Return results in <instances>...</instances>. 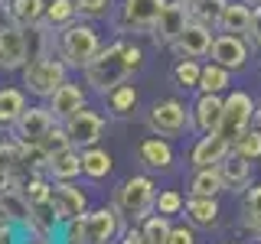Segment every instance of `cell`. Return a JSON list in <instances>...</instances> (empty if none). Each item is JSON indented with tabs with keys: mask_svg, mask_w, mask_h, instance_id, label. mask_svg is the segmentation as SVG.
Wrapping results in <instances>:
<instances>
[{
	"mask_svg": "<svg viewBox=\"0 0 261 244\" xmlns=\"http://www.w3.org/2000/svg\"><path fill=\"white\" fill-rule=\"evenodd\" d=\"M141 59H144V55H141L137 46L111 43L108 49H101V52L85 65V81L95 88L98 95H108L118 85H124V81L141 69Z\"/></svg>",
	"mask_w": 261,
	"mask_h": 244,
	"instance_id": "1",
	"label": "cell"
},
{
	"mask_svg": "<svg viewBox=\"0 0 261 244\" xmlns=\"http://www.w3.org/2000/svg\"><path fill=\"white\" fill-rule=\"evenodd\" d=\"M101 52V39H98L95 26L88 23H75L72 20L69 26H62L59 33V59L72 69H85L95 55Z\"/></svg>",
	"mask_w": 261,
	"mask_h": 244,
	"instance_id": "2",
	"label": "cell"
},
{
	"mask_svg": "<svg viewBox=\"0 0 261 244\" xmlns=\"http://www.w3.org/2000/svg\"><path fill=\"white\" fill-rule=\"evenodd\" d=\"M114 205H118V211L124 218H130V222H144V218L150 215V208L157 205V186H153V179L150 176L127 179L118 189V195H114Z\"/></svg>",
	"mask_w": 261,
	"mask_h": 244,
	"instance_id": "3",
	"label": "cell"
},
{
	"mask_svg": "<svg viewBox=\"0 0 261 244\" xmlns=\"http://www.w3.org/2000/svg\"><path fill=\"white\" fill-rule=\"evenodd\" d=\"M62 81H65V62L56 59V55L30 59L23 65V85H27L36 98H53Z\"/></svg>",
	"mask_w": 261,
	"mask_h": 244,
	"instance_id": "4",
	"label": "cell"
},
{
	"mask_svg": "<svg viewBox=\"0 0 261 244\" xmlns=\"http://www.w3.org/2000/svg\"><path fill=\"white\" fill-rule=\"evenodd\" d=\"M255 108L258 104L251 101L248 92H232L225 98V108H222V124H219V134L225 137V140H239L245 130H251L255 124Z\"/></svg>",
	"mask_w": 261,
	"mask_h": 244,
	"instance_id": "5",
	"label": "cell"
},
{
	"mask_svg": "<svg viewBox=\"0 0 261 244\" xmlns=\"http://www.w3.org/2000/svg\"><path fill=\"white\" fill-rule=\"evenodd\" d=\"M147 124H150V130L160 134V137H179L193 124V111H186V104L176 101V98H163V101H157L150 108Z\"/></svg>",
	"mask_w": 261,
	"mask_h": 244,
	"instance_id": "6",
	"label": "cell"
},
{
	"mask_svg": "<svg viewBox=\"0 0 261 244\" xmlns=\"http://www.w3.org/2000/svg\"><path fill=\"white\" fill-rule=\"evenodd\" d=\"M79 228H82V244H108V241H114L118 231H121L118 205H114V208L85 211V215L79 218Z\"/></svg>",
	"mask_w": 261,
	"mask_h": 244,
	"instance_id": "7",
	"label": "cell"
},
{
	"mask_svg": "<svg viewBox=\"0 0 261 244\" xmlns=\"http://www.w3.org/2000/svg\"><path fill=\"white\" fill-rule=\"evenodd\" d=\"M167 0H121L118 29L124 33H150Z\"/></svg>",
	"mask_w": 261,
	"mask_h": 244,
	"instance_id": "8",
	"label": "cell"
},
{
	"mask_svg": "<svg viewBox=\"0 0 261 244\" xmlns=\"http://www.w3.org/2000/svg\"><path fill=\"white\" fill-rule=\"evenodd\" d=\"M186 26H190L186 0H167V7L160 10L157 23H153V29H150V36H153V43H157V46H173Z\"/></svg>",
	"mask_w": 261,
	"mask_h": 244,
	"instance_id": "9",
	"label": "cell"
},
{
	"mask_svg": "<svg viewBox=\"0 0 261 244\" xmlns=\"http://www.w3.org/2000/svg\"><path fill=\"white\" fill-rule=\"evenodd\" d=\"M27 62H30L27 29L16 26V23H4L0 26V69L13 72V69H23Z\"/></svg>",
	"mask_w": 261,
	"mask_h": 244,
	"instance_id": "10",
	"label": "cell"
},
{
	"mask_svg": "<svg viewBox=\"0 0 261 244\" xmlns=\"http://www.w3.org/2000/svg\"><path fill=\"white\" fill-rule=\"evenodd\" d=\"M56 124V117H53V111L49 108H27L16 117V124H13V134H16V143H43V137L53 130Z\"/></svg>",
	"mask_w": 261,
	"mask_h": 244,
	"instance_id": "11",
	"label": "cell"
},
{
	"mask_svg": "<svg viewBox=\"0 0 261 244\" xmlns=\"http://www.w3.org/2000/svg\"><path fill=\"white\" fill-rule=\"evenodd\" d=\"M248 52H251L248 39H245V36H235V33H219V36L212 39V49H209L212 62L225 65L228 72H232V69H242V65L248 62Z\"/></svg>",
	"mask_w": 261,
	"mask_h": 244,
	"instance_id": "12",
	"label": "cell"
},
{
	"mask_svg": "<svg viewBox=\"0 0 261 244\" xmlns=\"http://www.w3.org/2000/svg\"><path fill=\"white\" fill-rule=\"evenodd\" d=\"M65 130H69V137H72V146H95L98 140H101V130H105V117L101 114H95V111H88V108H82L79 114H72L69 120H62Z\"/></svg>",
	"mask_w": 261,
	"mask_h": 244,
	"instance_id": "13",
	"label": "cell"
},
{
	"mask_svg": "<svg viewBox=\"0 0 261 244\" xmlns=\"http://www.w3.org/2000/svg\"><path fill=\"white\" fill-rule=\"evenodd\" d=\"M53 208H56V215H59L62 225L75 222V218H82L88 211L85 192H82L79 186H72V182H56L53 186Z\"/></svg>",
	"mask_w": 261,
	"mask_h": 244,
	"instance_id": "14",
	"label": "cell"
},
{
	"mask_svg": "<svg viewBox=\"0 0 261 244\" xmlns=\"http://www.w3.org/2000/svg\"><path fill=\"white\" fill-rule=\"evenodd\" d=\"M0 222H10L20 228H33V205L27 199L23 189H13V186H4L0 189Z\"/></svg>",
	"mask_w": 261,
	"mask_h": 244,
	"instance_id": "15",
	"label": "cell"
},
{
	"mask_svg": "<svg viewBox=\"0 0 261 244\" xmlns=\"http://www.w3.org/2000/svg\"><path fill=\"white\" fill-rule=\"evenodd\" d=\"M228 153H232V140H225L219 130H212V134L199 137V143L193 146L190 160H193L196 169H206V166H219V163H222Z\"/></svg>",
	"mask_w": 261,
	"mask_h": 244,
	"instance_id": "16",
	"label": "cell"
},
{
	"mask_svg": "<svg viewBox=\"0 0 261 244\" xmlns=\"http://www.w3.org/2000/svg\"><path fill=\"white\" fill-rule=\"evenodd\" d=\"M170 49H173L179 59H199V55H209V49H212V29L209 26H199V23L190 20V26L179 33V39Z\"/></svg>",
	"mask_w": 261,
	"mask_h": 244,
	"instance_id": "17",
	"label": "cell"
},
{
	"mask_svg": "<svg viewBox=\"0 0 261 244\" xmlns=\"http://www.w3.org/2000/svg\"><path fill=\"white\" fill-rule=\"evenodd\" d=\"M85 108V92H82L79 85H72V81H62L59 88H56V95L49 98V111H53L56 120H69L72 114H79Z\"/></svg>",
	"mask_w": 261,
	"mask_h": 244,
	"instance_id": "18",
	"label": "cell"
},
{
	"mask_svg": "<svg viewBox=\"0 0 261 244\" xmlns=\"http://www.w3.org/2000/svg\"><path fill=\"white\" fill-rule=\"evenodd\" d=\"M219 173H222V179H225V189L242 192V189L251 186V160L232 150L222 163H219Z\"/></svg>",
	"mask_w": 261,
	"mask_h": 244,
	"instance_id": "19",
	"label": "cell"
},
{
	"mask_svg": "<svg viewBox=\"0 0 261 244\" xmlns=\"http://www.w3.org/2000/svg\"><path fill=\"white\" fill-rule=\"evenodd\" d=\"M222 108L225 101L219 95H199V101H196L193 108V124L202 130V134H212V130H219V124H222Z\"/></svg>",
	"mask_w": 261,
	"mask_h": 244,
	"instance_id": "20",
	"label": "cell"
},
{
	"mask_svg": "<svg viewBox=\"0 0 261 244\" xmlns=\"http://www.w3.org/2000/svg\"><path fill=\"white\" fill-rule=\"evenodd\" d=\"M251 20H255V7H251L248 0H228L219 29H222V33H235V36H245V33L251 29Z\"/></svg>",
	"mask_w": 261,
	"mask_h": 244,
	"instance_id": "21",
	"label": "cell"
},
{
	"mask_svg": "<svg viewBox=\"0 0 261 244\" xmlns=\"http://www.w3.org/2000/svg\"><path fill=\"white\" fill-rule=\"evenodd\" d=\"M137 157H141V163H144V166H150V169H170V166H173V146L157 134V137L141 140Z\"/></svg>",
	"mask_w": 261,
	"mask_h": 244,
	"instance_id": "22",
	"label": "cell"
},
{
	"mask_svg": "<svg viewBox=\"0 0 261 244\" xmlns=\"http://www.w3.org/2000/svg\"><path fill=\"white\" fill-rule=\"evenodd\" d=\"M49 176L56 179V182H72L75 176H82V153H75L69 146V150H59L49 157Z\"/></svg>",
	"mask_w": 261,
	"mask_h": 244,
	"instance_id": "23",
	"label": "cell"
},
{
	"mask_svg": "<svg viewBox=\"0 0 261 244\" xmlns=\"http://www.w3.org/2000/svg\"><path fill=\"white\" fill-rule=\"evenodd\" d=\"M225 4H228V0H186V10H190L193 23L209 26V29H219L222 13H225Z\"/></svg>",
	"mask_w": 261,
	"mask_h": 244,
	"instance_id": "24",
	"label": "cell"
},
{
	"mask_svg": "<svg viewBox=\"0 0 261 244\" xmlns=\"http://www.w3.org/2000/svg\"><path fill=\"white\" fill-rule=\"evenodd\" d=\"M183 208H186V218L199 228H212L219 222V202L209 199V195H190L183 202Z\"/></svg>",
	"mask_w": 261,
	"mask_h": 244,
	"instance_id": "25",
	"label": "cell"
},
{
	"mask_svg": "<svg viewBox=\"0 0 261 244\" xmlns=\"http://www.w3.org/2000/svg\"><path fill=\"white\" fill-rule=\"evenodd\" d=\"M7 16L16 26H33L46 16V0H7Z\"/></svg>",
	"mask_w": 261,
	"mask_h": 244,
	"instance_id": "26",
	"label": "cell"
},
{
	"mask_svg": "<svg viewBox=\"0 0 261 244\" xmlns=\"http://www.w3.org/2000/svg\"><path fill=\"white\" fill-rule=\"evenodd\" d=\"M222 189H225V179L219 173V166L196 169V176L190 179V195H209V199H216Z\"/></svg>",
	"mask_w": 261,
	"mask_h": 244,
	"instance_id": "27",
	"label": "cell"
},
{
	"mask_svg": "<svg viewBox=\"0 0 261 244\" xmlns=\"http://www.w3.org/2000/svg\"><path fill=\"white\" fill-rule=\"evenodd\" d=\"M23 111H27V98L20 88H0V127H13Z\"/></svg>",
	"mask_w": 261,
	"mask_h": 244,
	"instance_id": "28",
	"label": "cell"
},
{
	"mask_svg": "<svg viewBox=\"0 0 261 244\" xmlns=\"http://www.w3.org/2000/svg\"><path fill=\"white\" fill-rule=\"evenodd\" d=\"M82 173L88 179H105L111 173V153L101 146H85L82 150Z\"/></svg>",
	"mask_w": 261,
	"mask_h": 244,
	"instance_id": "29",
	"label": "cell"
},
{
	"mask_svg": "<svg viewBox=\"0 0 261 244\" xmlns=\"http://www.w3.org/2000/svg\"><path fill=\"white\" fill-rule=\"evenodd\" d=\"M23 29H27V52H30V59H43V55H49V43H53L49 23L39 20V23H33V26H23Z\"/></svg>",
	"mask_w": 261,
	"mask_h": 244,
	"instance_id": "30",
	"label": "cell"
},
{
	"mask_svg": "<svg viewBox=\"0 0 261 244\" xmlns=\"http://www.w3.org/2000/svg\"><path fill=\"white\" fill-rule=\"evenodd\" d=\"M199 92H206V95H219V92H225L228 88V69L225 65H219V62H209V65H202V75H199Z\"/></svg>",
	"mask_w": 261,
	"mask_h": 244,
	"instance_id": "31",
	"label": "cell"
},
{
	"mask_svg": "<svg viewBox=\"0 0 261 244\" xmlns=\"http://www.w3.org/2000/svg\"><path fill=\"white\" fill-rule=\"evenodd\" d=\"M141 231L144 238L150 244H167L170 231H173V225H170V215H163V211H157V215H147L141 222Z\"/></svg>",
	"mask_w": 261,
	"mask_h": 244,
	"instance_id": "32",
	"label": "cell"
},
{
	"mask_svg": "<svg viewBox=\"0 0 261 244\" xmlns=\"http://www.w3.org/2000/svg\"><path fill=\"white\" fill-rule=\"evenodd\" d=\"M105 98H108V108L118 114V117H127V114H134V108H137V92H134V85H118L114 92H108Z\"/></svg>",
	"mask_w": 261,
	"mask_h": 244,
	"instance_id": "33",
	"label": "cell"
},
{
	"mask_svg": "<svg viewBox=\"0 0 261 244\" xmlns=\"http://www.w3.org/2000/svg\"><path fill=\"white\" fill-rule=\"evenodd\" d=\"M75 16H79L75 0H49L43 20L49 23V26H69V23L75 20Z\"/></svg>",
	"mask_w": 261,
	"mask_h": 244,
	"instance_id": "34",
	"label": "cell"
},
{
	"mask_svg": "<svg viewBox=\"0 0 261 244\" xmlns=\"http://www.w3.org/2000/svg\"><path fill=\"white\" fill-rule=\"evenodd\" d=\"M199 75H202V65L196 59H179L173 65V81L183 85V88H196L199 85Z\"/></svg>",
	"mask_w": 261,
	"mask_h": 244,
	"instance_id": "35",
	"label": "cell"
},
{
	"mask_svg": "<svg viewBox=\"0 0 261 244\" xmlns=\"http://www.w3.org/2000/svg\"><path fill=\"white\" fill-rule=\"evenodd\" d=\"M242 215L248 228H255L261 222V186H248V192L242 199Z\"/></svg>",
	"mask_w": 261,
	"mask_h": 244,
	"instance_id": "36",
	"label": "cell"
},
{
	"mask_svg": "<svg viewBox=\"0 0 261 244\" xmlns=\"http://www.w3.org/2000/svg\"><path fill=\"white\" fill-rule=\"evenodd\" d=\"M232 150L235 153H242V157H248V160H258L261 157V130H245V134L239 137V140L232 143Z\"/></svg>",
	"mask_w": 261,
	"mask_h": 244,
	"instance_id": "37",
	"label": "cell"
},
{
	"mask_svg": "<svg viewBox=\"0 0 261 244\" xmlns=\"http://www.w3.org/2000/svg\"><path fill=\"white\" fill-rule=\"evenodd\" d=\"M39 146H43L49 157H53V153H59V150H69V146H72V137H69V130H65V124L62 127L53 124V130L43 137V143H39Z\"/></svg>",
	"mask_w": 261,
	"mask_h": 244,
	"instance_id": "38",
	"label": "cell"
},
{
	"mask_svg": "<svg viewBox=\"0 0 261 244\" xmlns=\"http://www.w3.org/2000/svg\"><path fill=\"white\" fill-rule=\"evenodd\" d=\"M153 208L163 211V215H176V211H183V195H179L176 189H163L157 195V205Z\"/></svg>",
	"mask_w": 261,
	"mask_h": 244,
	"instance_id": "39",
	"label": "cell"
},
{
	"mask_svg": "<svg viewBox=\"0 0 261 244\" xmlns=\"http://www.w3.org/2000/svg\"><path fill=\"white\" fill-rule=\"evenodd\" d=\"M27 199H30V205H39V202H49V199H53V186H49L46 179L33 176V179H30V186H27Z\"/></svg>",
	"mask_w": 261,
	"mask_h": 244,
	"instance_id": "40",
	"label": "cell"
},
{
	"mask_svg": "<svg viewBox=\"0 0 261 244\" xmlns=\"http://www.w3.org/2000/svg\"><path fill=\"white\" fill-rule=\"evenodd\" d=\"M79 16H88V20H98V16H108L111 0H75Z\"/></svg>",
	"mask_w": 261,
	"mask_h": 244,
	"instance_id": "41",
	"label": "cell"
},
{
	"mask_svg": "<svg viewBox=\"0 0 261 244\" xmlns=\"http://www.w3.org/2000/svg\"><path fill=\"white\" fill-rule=\"evenodd\" d=\"M167 244H196V238H193V228H186V225L173 228V231H170V238H167Z\"/></svg>",
	"mask_w": 261,
	"mask_h": 244,
	"instance_id": "42",
	"label": "cell"
},
{
	"mask_svg": "<svg viewBox=\"0 0 261 244\" xmlns=\"http://www.w3.org/2000/svg\"><path fill=\"white\" fill-rule=\"evenodd\" d=\"M245 39H248V46L261 49V7L255 10V20H251V29L245 33Z\"/></svg>",
	"mask_w": 261,
	"mask_h": 244,
	"instance_id": "43",
	"label": "cell"
},
{
	"mask_svg": "<svg viewBox=\"0 0 261 244\" xmlns=\"http://www.w3.org/2000/svg\"><path fill=\"white\" fill-rule=\"evenodd\" d=\"M121 244H150V241L144 238V231H127L124 238H121Z\"/></svg>",
	"mask_w": 261,
	"mask_h": 244,
	"instance_id": "44",
	"label": "cell"
},
{
	"mask_svg": "<svg viewBox=\"0 0 261 244\" xmlns=\"http://www.w3.org/2000/svg\"><path fill=\"white\" fill-rule=\"evenodd\" d=\"M23 244H49V238H43V234H30Z\"/></svg>",
	"mask_w": 261,
	"mask_h": 244,
	"instance_id": "45",
	"label": "cell"
},
{
	"mask_svg": "<svg viewBox=\"0 0 261 244\" xmlns=\"http://www.w3.org/2000/svg\"><path fill=\"white\" fill-rule=\"evenodd\" d=\"M255 127L261 130V104H258V108H255Z\"/></svg>",
	"mask_w": 261,
	"mask_h": 244,
	"instance_id": "46",
	"label": "cell"
},
{
	"mask_svg": "<svg viewBox=\"0 0 261 244\" xmlns=\"http://www.w3.org/2000/svg\"><path fill=\"white\" fill-rule=\"evenodd\" d=\"M251 234H255V238H258V241H261V222H258V225H255V228H251Z\"/></svg>",
	"mask_w": 261,
	"mask_h": 244,
	"instance_id": "47",
	"label": "cell"
},
{
	"mask_svg": "<svg viewBox=\"0 0 261 244\" xmlns=\"http://www.w3.org/2000/svg\"><path fill=\"white\" fill-rule=\"evenodd\" d=\"M248 4H261V0H248Z\"/></svg>",
	"mask_w": 261,
	"mask_h": 244,
	"instance_id": "48",
	"label": "cell"
},
{
	"mask_svg": "<svg viewBox=\"0 0 261 244\" xmlns=\"http://www.w3.org/2000/svg\"><path fill=\"white\" fill-rule=\"evenodd\" d=\"M0 146H4V140H0Z\"/></svg>",
	"mask_w": 261,
	"mask_h": 244,
	"instance_id": "49",
	"label": "cell"
}]
</instances>
